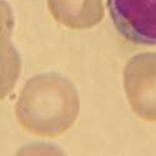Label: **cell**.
<instances>
[{"instance_id": "1", "label": "cell", "mask_w": 156, "mask_h": 156, "mask_svg": "<svg viewBox=\"0 0 156 156\" xmlns=\"http://www.w3.org/2000/svg\"><path fill=\"white\" fill-rule=\"evenodd\" d=\"M79 109V95L68 77L43 73L25 83L15 104V116L27 133L53 139L70 130Z\"/></svg>"}, {"instance_id": "2", "label": "cell", "mask_w": 156, "mask_h": 156, "mask_svg": "<svg viewBox=\"0 0 156 156\" xmlns=\"http://www.w3.org/2000/svg\"><path fill=\"white\" fill-rule=\"evenodd\" d=\"M124 89L136 116L156 122V53L136 54L126 62Z\"/></svg>"}, {"instance_id": "3", "label": "cell", "mask_w": 156, "mask_h": 156, "mask_svg": "<svg viewBox=\"0 0 156 156\" xmlns=\"http://www.w3.org/2000/svg\"><path fill=\"white\" fill-rule=\"evenodd\" d=\"M115 29L135 45H156V0H108Z\"/></svg>"}, {"instance_id": "4", "label": "cell", "mask_w": 156, "mask_h": 156, "mask_svg": "<svg viewBox=\"0 0 156 156\" xmlns=\"http://www.w3.org/2000/svg\"><path fill=\"white\" fill-rule=\"evenodd\" d=\"M53 18L74 30L91 29L104 18V0H48Z\"/></svg>"}]
</instances>
